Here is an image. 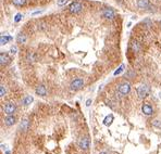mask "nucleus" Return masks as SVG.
Returning a JSON list of instances; mask_svg holds the SVG:
<instances>
[{
    "label": "nucleus",
    "mask_w": 161,
    "mask_h": 154,
    "mask_svg": "<svg viewBox=\"0 0 161 154\" xmlns=\"http://www.w3.org/2000/svg\"><path fill=\"white\" fill-rule=\"evenodd\" d=\"M129 91H131V85L128 83H123L119 86V92L121 95H128Z\"/></svg>",
    "instance_id": "obj_4"
},
{
    "label": "nucleus",
    "mask_w": 161,
    "mask_h": 154,
    "mask_svg": "<svg viewBox=\"0 0 161 154\" xmlns=\"http://www.w3.org/2000/svg\"><path fill=\"white\" fill-rule=\"evenodd\" d=\"M16 42H18V44H25V42H26V36L24 35L23 33L17 34V36H16Z\"/></svg>",
    "instance_id": "obj_13"
},
{
    "label": "nucleus",
    "mask_w": 161,
    "mask_h": 154,
    "mask_svg": "<svg viewBox=\"0 0 161 154\" xmlns=\"http://www.w3.org/2000/svg\"><path fill=\"white\" fill-rule=\"evenodd\" d=\"M67 1H69V0H57V3L60 7H62V5H65L67 3Z\"/></svg>",
    "instance_id": "obj_22"
},
{
    "label": "nucleus",
    "mask_w": 161,
    "mask_h": 154,
    "mask_svg": "<svg viewBox=\"0 0 161 154\" xmlns=\"http://www.w3.org/2000/svg\"><path fill=\"white\" fill-rule=\"evenodd\" d=\"M35 92H36V95L41 96V97H45L47 95V88L45 87L44 85H39V86H37Z\"/></svg>",
    "instance_id": "obj_8"
},
{
    "label": "nucleus",
    "mask_w": 161,
    "mask_h": 154,
    "mask_svg": "<svg viewBox=\"0 0 161 154\" xmlns=\"http://www.w3.org/2000/svg\"><path fill=\"white\" fill-rule=\"evenodd\" d=\"M20 128L23 129V130H26V129H28V120H27V119H23V120L21 122Z\"/></svg>",
    "instance_id": "obj_18"
},
{
    "label": "nucleus",
    "mask_w": 161,
    "mask_h": 154,
    "mask_svg": "<svg viewBox=\"0 0 161 154\" xmlns=\"http://www.w3.org/2000/svg\"><path fill=\"white\" fill-rule=\"evenodd\" d=\"M27 61H28V62H34L33 53H28V54H27Z\"/></svg>",
    "instance_id": "obj_25"
},
{
    "label": "nucleus",
    "mask_w": 161,
    "mask_h": 154,
    "mask_svg": "<svg viewBox=\"0 0 161 154\" xmlns=\"http://www.w3.org/2000/svg\"><path fill=\"white\" fill-rule=\"evenodd\" d=\"M25 1H26V0H12L13 4L14 5H18V7H20V5H23L24 3H25Z\"/></svg>",
    "instance_id": "obj_19"
},
{
    "label": "nucleus",
    "mask_w": 161,
    "mask_h": 154,
    "mask_svg": "<svg viewBox=\"0 0 161 154\" xmlns=\"http://www.w3.org/2000/svg\"><path fill=\"white\" fill-rule=\"evenodd\" d=\"M12 40V37L11 36H1L0 37V41H1V45H7L8 44V41H11Z\"/></svg>",
    "instance_id": "obj_15"
},
{
    "label": "nucleus",
    "mask_w": 161,
    "mask_h": 154,
    "mask_svg": "<svg viewBox=\"0 0 161 154\" xmlns=\"http://www.w3.org/2000/svg\"><path fill=\"white\" fill-rule=\"evenodd\" d=\"M40 13H42V11H35V12H33V15H36V14H40Z\"/></svg>",
    "instance_id": "obj_27"
},
{
    "label": "nucleus",
    "mask_w": 161,
    "mask_h": 154,
    "mask_svg": "<svg viewBox=\"0 0 161 154\" xmlns=\"http://www.w3.org/2000/svg\"><path fill=\"white\" fill-rule=\"evenodd\" d=\"M22 17H23V15L21 14V13H17L16 15H15V17H14V22H20L21 20H22Z\"/></svg>",
    "instance_id": "obj_23"
},
{
    "label": "nucleus",
    "mask_w": 161,
    "mask_h": 154,
    "mask_svg": "<svg viewBox=\"0 0 161 154\" xmlns=\"http://www.w3.org/2000/svg\"><path fill=\"white\" fill-rule=\"evenodd\" d=\"M16 52H17V48H16L15 46H12L11 49H10V53H11V54H15Z\"/></svg>",
    "instance_id": "obj_24"
},
{
    "label": "nucleus",
    "mask_w": 161,
    "mask_h": 154,
    "mask_svg": "<svg viewBox=\"0 0 161 154\" xmlns=\"http://www.w3.org/2000/svg\"><path fill=\"white\" fill-rule=\"evenodd\" d=\"M90 104H91V100L88 99L87 101H86V106H90Z\"/></svg>",
    "instance_id": "obj_26"
},
{
    "label": "nucleus",
    "mask_w": 161,
    "mask_h": 154,
    "mask_svg": "<svg viewBox=\"0 0 161 154\" xmlns=\"http://www.w3.org/2000/svg\"><path fill=\"white\" fill-rule=\"evenodd\" d=\"M160 25H161V22H160Z\"/></svg>",
    "instance_id": "obj_29"
},
{
    "label": "nucleus",
    "mask_w": 161,
    "mask_h": 154,
    "mask_svg": "<svg viewBox=\"0 0 161 154\" xmlns=\"http://www.w3.org/2000/svg\"><path fill=\"white\" fill-rule=\"evenodd\" d=\"M99 154H109V152H106V151H103V152H100Z\"/></svg>",
    "instance_id": "obj_28"
},
{
    "label": "nucleus",
    "mask_w": 161,
    "mask_h": 154,
    "mask_svg": "<svg viewBox=\"0 0 161 154\" xmlns=\"http://www.w3.org/2000/svg\"><path fill=\"white\" fill-rule=\"evenodd\" d=\"M3 111H4V113L7 115H13L14 112L16 111V106L13 103H7L4 105V108H3Z\"/></svg>",
    "instance_id": "obj_5"
},
{
    "label": "nucleus",
    "mask_w": 161,
    "mask_h": 154,
    "mask_svg": "<svg viewBox=\"0 0 161 154\" xmlns=\"http://www.w3.org/2000/svg\"><path fill=\"white\" fill-rule=\"evenodd\" d=\"M141 111H143V113H144L145 115H151V114L153 113L152 108L149 105V104H147V103L143 104V106H141Z\"/></svg>",
    "instance_id": "obj_11"
},
{
    "label": "nucleus",
    "mask_w": 161,
    "mask_h": 154,
    "mask_svg": "<svg viewBox=\"0 0 161 154\" xmlns=\"http://www.w3.org/2000/svg\"><path fill=\"white\" fill-rule=\"evenodd\" d=\"M15 122H16V119H15V117L13 115H8L7 117L4 118V124L7 125V126H13L14 124H15Z\"/></svg>",
    "instance_id": "obj_10"
},
{
    "label": "nucleus",
    "mask_w": 161,
    "mask_h": 154,
    "mask_svg": "<svg viewBox=\"0 0 161 154\" xmlns=\"http://www.w3.org/2000/svg\"><path fill=\"white\" fill-rule=\"evenodd\" d=\"M33 100H34V99H33L32 96H26V97L23 99V104H24V105H29V104L33 102Z\"/></svg>",
    "instance_id": "obj_17"
},
{
    "label": "nucleus",
    "mask_w": 161,
    "mask_h": 154,
    "mask_svg": "<svg viewBox=\"0 0 161 154\" xmlns=\"http://www.w3.org/2000/svg\"><path fill=\"white\" fill-rule=\"evenodd\" d=\"M131 48H132V50L134 52H138L140 50V46H139V44L137 41H132L131 42Z\"/></svg>",
    "instance_id": "obj_16"
},
{
    "label": "nucleus",
    "mask_w": 161,
    "mask_h": 154,
    "mask_svg": "<svg viewBox=\"0 0 161 154\" xmlns=\"http://www.w3.org/2000/svg\"><path fill=\"white\" fill-rule=\"evenodd\" d=\"M84 86V81L82 78H75L73 79L70 84V89L73 90V91H77L79 89H82Z\"/></svg>",
    "instance_id": "obj_1"
},
{
    "label": "nucleus",
    "mask_w": 161,
    "mask_h": 154,
    "mask_svg": "<svg viewBox=\"0 0 161 154\" xmlns=\"http://www.w3.org/2000/svg\"><path fill=\"white\" fill-rule=\"evenodd\" d=\"M9 62H10L9 55H8L7 53H4V52H1V53H0V64L3 66V65H5V64H8Z\"/></svg>",
    "instance_id": "obj_9"
},
{
    "label": "nucleus",
    "mask_w": 161,
    "mask_h": 154,
    "mask_svg": "<svg viewBox=\"0 0 161 154\" xmlns=\"http://www.w3.org/2000/svg\"><path fill=\"white\" fill-rule=\"evenodd\" d=\"M137 5L140 9H147L150 7V2H149V0H138Z\"/></svg>",
    "instance_id": "obj_12"
},
{
    "label": "nucleus",
    "mask_w": 161,
    "mask_h": 154,
    "mask_svg": "<svg viewBox=\"0 0 161 154\" xmlns=\"http://www.w3.org/2000/svg\"><path fill=\"white\" fill-rule=\"evenodd\" d=\"M102 16L108 18V20H112V18L115 17V12H114L113 9H111V8H106L102 11Z\"/></svg>",
    "instance_id": "obj_3"
},
{
    "label": "nucleus",
    "mask_w": 161,
    "mask_h": 154,
    "mask_svg": "<svg viewBox=\"0 0 161 154\" xmlns=\"http://www.w3.org/2000/svg\"><path fill=\"white\" fill-rule=\"evenodd\" d=\"M123 71H124V65L122 64V65L119 67V69H117V70L114 72V76H116V75H120V74H121Z\"/></svg>",
    "instance_id": "obj_20"
},
{
    "label": "nucleus",
    "mask_w": 161,
    "mask_h": 154,
    "mask_svg": "<svg viewBox=\"0 0 161 154\" xmlns=\"http://www.w3.org/2000/svg\"><path fill=\"white\" fill-rule=\"evenodd\" d=\"M78 146H79V149H82V150H87L88 146H89V139H88V137L80 138L79 141H78Z\"/></svg>",
    "instance_id": "obj_6"
},
{
    "label": "nucleus",
    "mask_w": 161,
    "mask_h": 154,
    "mask_svg": "<svg viewBox=\"0 0 161 154\" xmlns=\"http://www.w3.org/2000/svg\"><path fill=\"white\" fill-rule=\"evenodd\" d=\"M82 8H83V5L80 4L79 2H77V1H75V2H72L71 4H70V12L71 13H78V12L82 10Z\"/></svg>",
    "instance_id": "obj_7"
},
{
    "label": "nucleus",
    "mask_w": 161,
    "mask_h": 154,
    "mask_svg": "<svg viewBox=\"0 0 161 154\" xmlns=\"http://www.w3.org/2000/svg\"><path fill=\"white\" fill-rule=\"evenodd\" d=\"M113 119H114V117H113V115L112 114H110V115H108L106 118L103 119V124L106 125V126H110L111 124H112V122H113Z\"/></svg>",
    "instance_id": "obj_14"
},
{
    "label": "nucleus",
    "mask_w": 161,
    "mask_h": 154,
    "mask_svg": "<svg viewBox=\"0 0 161 154\" xmlns=\"http://www.w3.org/2000/svg\"><path fill=\"white\" fill-rule=\"evenodd\" d=\"M149 92H150V88L148 87V86H146V85L139 86V87L137 88V93H138L140 99H144V98H146L148 95H149Z\"/></svg>",
    "instance_id": "obj_2"
},
{
    "label": "nucleus",
    "mask_w": 161,
    "mask_h": 154,
    "mask_svg": "<svg viewBox=\"0 0 161 154\" xmlns=\"http://www.w3.org/2000/svg\"><path fill=\"white\" fill-rule=\"evenodd\" d=\"M5 92H7V90H5L4 85H1V86H0V96L3 97L5 95Z\"/></svg>",
    "instance_id": "obj_21"
}]
</instances>
